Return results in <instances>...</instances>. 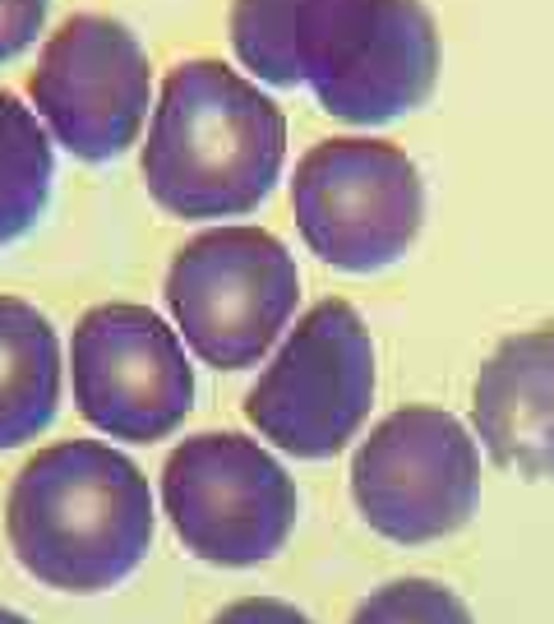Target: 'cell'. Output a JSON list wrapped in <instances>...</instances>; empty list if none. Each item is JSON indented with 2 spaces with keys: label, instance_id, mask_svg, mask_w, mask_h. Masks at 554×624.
Wrapping results in <instances>:
<instances>
[{
  "label": "cell",
  "instance_id": "1",
  "mask_svg": "<svg viewBox=\"0 0 554 624\" xmlns=\"http://www.w3.org/2000/svg\"><path fill=\"white\" fill-rule=\"evenodd\" d=\"M231 47L264 84H310L351 125L421 107L439 80V33L421 0H231Z\"/></svg>",
  "mask_w": 554,
  "mask_h": 624
},
{
  "label": "cell",
  "instance_id": "2",
  "mask_svg": "<svg viewBox=\"0 0 554 624\" xmlns=\"http://www.w3.org/2000/svg\"><path fill=\"white\" fill-rule=\"evenodd\" d=\"M148 477L103 440H61L19 467L5 537L24 569L56 592L93 597L138 569L153 545Z\"/></svg>",
  "mask_w": 554,
  "mask_h": 624
},
{
  "label": "cell",
  "instance_id": "3",
  "mask_svg": "<svg viewBox=\"0 0 554 624\" xmlns=\"http://www.w3.org/2000/svg\"><path fill=\"white\" fill-rule=\"evenodd\" d=\"M287 163V116L222 61L176 65L153 107L144 185L176 218H241Z\"/></svg>",
  "mask_w": 554,
  "mask_h": 624
},
{
  "label": "cell",
  "instance_id": "4",
  "mask_svg": "<svg viewBox=\"0 0 554 624\" xmlns=\"http://www.w3.org/2000/svg\"><path fill=\"white\" fill-rule=\"evenodd\" d=\"M301 301V273L264 227H213L185 241L167 268V305L190 352L217 370L268 357Z\"/></svg>",
  "mask_w": 554,
  "mask_h": 624
},
{
  "label": "cell",
  "instance_id": "5",
  "mask_svg": "<svg viewBox=\"0 0 554 624\" xmlns=\"http://www.w3.org/2000/svg\"><path fill=\"white\" fill-rule=\"evenodd\" d=\"M374 407V343L351 301L305 310L264 375L250 384L245 417L296 458H333Z\"/></svg>",
  "mask_w": 554,
  "mask_h": 624
},
{
  "label": "cell",
  "instance_id": "6",
  "mask_svg": "<svg viewBox=\"0 0 554 624\" xmlns=\"http://www.w3.org/2000/svg\"><path fill=\"white\" fill-rule=\"evenodd\" d=\"M162 504L185 551L227 569L273 560L301 514L287 467L236 431H204L176 444L162 467Z\"/></svg>",
  "mask_w": 554,
  "mask_h": 624
},
{
  "label": "cell",
  "instance_id": "7",
  "mask_svg": "<svg viewBox=\"0 0 554 624\" xmlns=\"http://www.w3.org/2000/svg\"><path fill=\"white\" fill-rule=\"evenodd\" d=\"M291 213L324 264L374 273L402 260L421 231V171L388 140H324L296 163Z\"/></svg>",
  "mask_w": 554,
  "mask_h": 624
},
{
  "label": "cell",
  "instance_id": "8",
  "mask_svg": "<svg viewBox=\"0 0 554 624\" xmlns=\"http://www.w3.org/2000/svg\"><path fill=\"white\" fill-rule=\"evenodd\" d=\"M351 500L380 537L425 545L477 514L481 454L467 425L439 407H398L351 458Z\"/></svg>",
  "mask_w": 554,
  "mask_h": 624
},
{
  "label": "cell",
  "instance_id": "9",
  "mask_svg": "<svg viewBox=\"0 0 554 624\" xmlns=\"http://www.w3.org/2000/svg\"><path fill=\"white\" fill-rule=\"evenodd\" d=\"M70 370L79 412L111 440H167L194 407L185 343L148 305H93L74 328Z\"/></svg>",
  "mask_w": 554,
  "mask_h": 624
},
{
  "label": "cell",
  "instance_id": "10",
  "mask_svg": "<svg viewBox=\"0 0 554 624\" xmlns=\"http://www.w3.org/2000/svg\"><path fill=\"white\" fill-rule=\"evenodd\" d=\"M33 107L74 158L107 163L138 140L153 70L138 37L107 14H70L47 37L28 80Z\"/></svg>",
  "mask_w": 554,
  "mask_h": 624
},
{
  "label": "cell",
  "instance_id": "11",
  "mask_svg": "<svg viewBox=\"0 0 554 624\" xmlns=\"http://www.w3.org/2000/svg\"><path fill=\"white\" fill-rule=\"evenodd\" d=\"M485 454L527 481H554V324L504 338L471 384Z\"/></svg>",
  "mask_w": 554,
  "mask_h": 624
},
{
  "label": "cell",
  "instance_id": "12",
  "mask_svg": "<svg viewBox=\"0 0 554 624\" xmlns=\"http://www.w3.org/2000/svg\"><path fill=\"white\" fill-rule=\"evenodd\" d=\"M61 403V343L37 305L0 297V448L47 431Z\"/></svg>",
  "mask_w": 554,
  "mask_h": 624
},
{
  "label": "cell",
  "instance_id": "13",
  "mask_svg": "<svg viewBox=\"0 0 554 624\" xmlns=\"http://www.w3.org/2000/svg\"><path fill=\"white\" fill-rule=\"evenodd\" d=\"M56 153L43 116L0 88V245L24 237L51 200Z\"/></svg>",
  "mask_w": 554,
  "mask_h": 624
},
{
  "label": "cell",
  "instance_id": "14",
  "mask_svg": "<svg viewBox=\"0 0 554 624\" xmlns=\"http://www.w3.org/2000/svg\"><path fill=\"white\" fill-rule=\"evenodd\" d=\"M351 624H477L467 611V601L444 588L434 578H398L374 588L361 607H356Z\"/></svg>",
  "mask_w": 554,
  "mask_h": 624
},
{
  "label": "cell",
  "instance_id": "15",
  "mask_svg": "<svg viewBox=\"0 0 554 624\" xmlns=\"http://www.w3.org/2000/svg\"><path fill=\"white\" fill-rule=\"evenodd\" d=\"M47 24V0H0V61L37 43Z\"/></svg>",
  "mask_w": 554,
  "mask_h": 624
},
{
  "label": "cell",
  "instance_id": "16",
  "mask_svg": "<svg viewBox=\"0 0 554 624\" xmlns=\"http://www.w3.org/2000/svg\"><path fill=\"white\" fill-rule=\"evenodd\" d=\"M213 624H310V615H301L277 597H245V601H231V607L217 611Z\"/></svg>",
  "mask_w": 554,
  "mask_h": 624
},
{
  "label": "cell",
  "instance_id": "17",
  "mask_svg": "<svg viewBox=\"0 0 554 624\" xmlns=\"http://www.w3.org/2000/svg\"><path fill=\"white\" fill-rule=\"evenodd\" d=\"M0 624H33V620H24L19 611H5V607H0Z\"/></svg>",
  "mask_w": 554,
  "mask_h": 624
}]
</instances>
